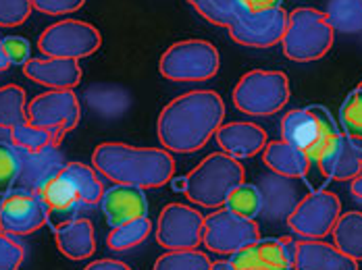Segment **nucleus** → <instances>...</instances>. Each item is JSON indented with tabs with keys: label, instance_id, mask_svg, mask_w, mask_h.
Wrapping results in <instances>:
<instances>
[{
	"label": "nucleus",
	"instance_id": "obj_1",
	"mask_svg": "<svg viewBox=\"0 0 362 270\" xmlns=\"http://www.w3.org/2000/svg\"><path fill=\"white\" fill-rule=\"evenodd\" d=\"M223 123V98L213 90H194L165 104L156 121V135L160 148L175 154H194L215 137Z\"/></svg>",
	"mask_w": 362,
	"mask_h": 270
},
{
	"label": "nucleus",
	"instance_id": "obj_2",
	"mask_svg": "<svg viewBox=\"0 0 362 270\" xmlns=\"http://www.w3.org/2000/svg\"><path fill=\"white\" fill-rule=\"evenodd\" d=\"M92 166L117 185L158 190L175 175V158L165 148H138L121 142L96 146Z\"/></svg>",
	"mask_w": 362,
	"mask_h": 270
},
{
	"label": "nucleus",
	"instance_id": "obj_3",
	"mask_svg": "<svg viewBox=\"0 0 362 270\" xmlns=\"http://www.w3.org/2000/svg\"><path fill=\"white\" fill-rule=\"evenodd\" d=\"M246 181V171L240 160L225 152L209 154L198 162L183 179H180V190L189 202L200 208L217 210L223 208L229 193Z\"/></svg>",
	"mask_w": 362,
	"mask_h": 270
},
{
	"label": "nucleus",
	"instance_id": "obj_4",
	"mask_svg": "<svg viewBox=\"0 0 362 270\" xmlns=\"http://www.w3.org/2000/svg\"><path fill=\"white\" fill-rule=\"evenodd\" d=\"M281 140L300 148L313 166H317L341 135L335 118L321 104L293 109L281 116Z\"/></svg>",
	"mask_w": 362,
	"mask_h": 270
},
{
	"label": "nucleus",
	"instance_id": "obj_5",
	"mask_svg": "<svg viewBox=\"0 0 362 270\" xmlns=\"http://www.w3.org/2000/svg\"><path fill=\"white\" fill-rule=\"evenodd\" d=\"M335 42V32L325 13L300 6L288 13V27L281 39L284 54L293 63H315L323 59Z\"/></svg>",
	"mask_w": 362,
	"mask_h": 270
},
{
	"label": "nucleus",
	"instance_id": "obj_6",
	"mask_svg": "<svg viewBox=\"0 0 362 270\" xmlns=\"http://www.w3.org/2000/svg\"><path fill=\"white\" fill-rule=\"evenodd\" d=\"M290 79L284 71L254 69L233 87V106L248 116L277 115L290 102Z\"/></svg>",
	"mask_w": 362,
	"mask_h": 270
},
{
	"label": "nucleus",
	"instance_id": "obj_7",
	"mask_svg": "<svg viewBox=\"0 0 362 270\" xmlns=\"http://www.w3.org/2000/svg\"><path fill=\"white\" fill-rule=\"evenodd\" d=\"M221 56L215 44L206 39H181L169 46L160 61L158 71L169 81L177 83H200L218 73Z\"/></svg>",
	"mask_w": 362,
	"mask_h": 270
},
{
	"label": "nucleus",
	"instance_id": "obj_8",
	"mask_svg": "<svg viewBox=\"0 0 362 270\" xmlns=\"http://www.w3.org/2000/svg\"><path fill=\"white\" fill-rule=\"evenodd\" d=\"M103 36L98 27L79 19H63L48 25L37 38V48L44 56L81 61L98 52Z\"/></svg>",
	"mask_w": 362,
	"mask_h": 270
},
{
	"label": "nucleus",
	"instance_id": "obj_9",
	"mask_svg": "<svg viewBox=\"0 0 362 270\" xmlns=\"http://www.w3.org/2000/svg\"><path fill=\"white\" fill-rule=\"evenodd\" d=\"M341 214L339 197L329 190H310L290 212L288 227L302 239H325Z\"/></svg>",
	"mask_w": 362,
	"mask_h": 270
},
{
	"label": "nucleus",
	"instance_id": "obj_10",
	"mask_svg": "<svg viewBox=\"0 0 362 270\" xmlns=\"http://www.w3.org/2000/svg\"><path fill=\"white\" fill-rule=\"evenodd\" d=\"M260 239V229L252 219H244L225 206L204 216L202 243L209 252L221 256H233L235 252L252 245Z\"/></svg>",
	"mask_w": 362,
	"mask_h": 270
},
{
	"label": "nucleus",
	"instance_id": "obj_11",
	"mask_svg": "<svg viewBox=\"0 0 362 270\" xmlns=\"http://www.w3.org/2000/svg\"><path fill=\"white\" fill-rule=\"evenodd\" d=\"M79 118L81 104L73 90H48L28 102V121L61 140L79 125Z\"/></svg>",
	"mask_w": 362,
	"mask_h": 270
},
{
	"label": "nucleus",
	"instance_id": "obj_12",
	"mask_svg": "<svg viewBox=\"0 0 362 270\" xmlns=\"http://www.w3.org/2000/svg\"><path fill=\"white\" fill-rule=\"evenodd\" d=\"M204 216L187 204H169L160 210L156 241L165 250H196L202 243Z\"/></svg>",
	"mask_w": 362,
	"mask_h": 270
},
{
	"label": "nucleus",
	"instance_id": "obj_13",
	"mask_svg": "<svg viewBox=\"0 0 362 270\" xmlns=\"http://www.w3.org/2000/svg\"><path fill=\"white\" fill-rule=\"evenodd\" d=\"M286 27H288V13L284 8L262 11V13L244 11L229 27V36L235 44L246 48H273L281 44Z\"/></svg>",
	"mask_w": 362,
	"mask_h": 270
},
{
	"label": "nucleus",
	"instance_id": "obj_14",
	"mask_svg": "<svg viewBox=\"0 0 362 270\" xmlns=\"http://www.w3.org/2000/svg\"><path fill=\"white\" fill-rule=\"evenodd\" d=\"M46 225V212L37 193L13 190L0 202V231L13 237L32 235Z\"/></svg>",
	"mask_w": 362,
	"mask_h": 270
},
{
	"label": "nucleus",
	"instance_id": "obj_15",
	"mask_svg": "<svg viewBox=\"0 0 362 270\" xmlns=\"http://www.w3.org/2000/svg\"><path fill=\"white\" fill-rule=\"evenodd\" d=\"M296 241L291 237H260L231 256L233 270H291Z\"/></svg>",
	"mask_w": 362,
	"mask_h": 270
},
{
	"label": "nucleus",
	"instance_id": "obj_16",
	"mask_svg": "<svg viewBox=\"0 0 362 270\" xmlns=\"http://www.w3.org/2000/svg\"><path fill=\"white\" fill-rule=\"evenodd\" d=\"M36 193L46 212V225L52 229V233L77 219V208L81 206V202L65 171L48 179Z\"/></svg>",
	"mask_w": 362,
	"mask_h": 270
},
{
	"label": "nucleus",
	"instance_id": "obj_17",
	"mask_svg": "<svg viewBox=\"0 0 362 270\" xmlns=\"http://www.w3.org/2000/svg\"><path fill=\"white\" fill-rule=\"evenodd\" d=\"M218 148L235 160H246L260 154L269 142V133L250 121L223 123L215 133Z\"/></svg>",
	"mask_w": 362,
	"mask_h": 270
},
{
	"label": "nucleus",
	"instance_id": "obj_18",
	"mask_svg": "<svg viewBox=\"0 0 362 270\" xmlns=\"http://www.w3.org/2000/svg\"><path fill=\"white\" fill-rule=\"evenodd\" d=\"M323 175V181H352L362 173V142L339 135L327 156L313 166Z\"/></svg>",
	"mask_w": 362,
	"mask_h": 270
},
{
	"label": "nucleus",
	"instance_id": "obj_19",
	"mask_svg": "<svg viewBox=\"0 0 362 270\" xmlns=\"http://www.w3.org/2000/svg\"><path fill=\"white\" fill-rule=\"evenodd\" d=\"M65 164L67 160L61 152V144L50 146L40 152H21V173H19L15 190L36 193L48 179L59 175L65 168Z\"/></svg>",
	"mask_w": 362,
	"mask_h": 270
},
{
	"label": "nucleus",
	"instance_id": "obj_20",
	"mask_svg": "<svg viewBox=\"0 0 362 270\" xmlns=\"http://www.w3.org/2000/svg\"><path fill=\"white\" fill-rule=\"evenodd\" d=\"M296 181L298 179H288V177H279L271 173V175H262L258 183H254L262 197L260 214L267 216V221H279V219L290 216L296 204L302 200Z\"/></svg>",
	"mask_w": 362,
	"mask_h": 270
},
{
	"label": "nucleus",
	"instance_id": "obj_21",
	"mask_svg": "<svg viewBox=\"0 0 362 270\" xmlns=\"http://www.w3.org/2000/svg\"><path fill=\"white\" fill-rule=\"evenodd\" d=\"M291 270H358V262L323 239L296 241Z\"/></svg>",
	"mask_w": 362,
	"mask_h": 270
},
{
	"label": "nucleus",
	"instance_id": "obj_22",
	"mask_svg": "<svg viewBox=\"0 0 362 270\" xmlns=\"http://www.w3.org/2000/svg\"><path fill=\"white\" fill-rule=\"evenodd\" d=\"M23 75L48 90H73L81 81V65L71 59L42 56L23 65Z\"/></svg>",
	"mask_w": 362,
	"mask_h": 270
},
{
	"label": "nucleus",
	"instance_id": "obj_23",
	"mask_svg": "<svg viewBox=\"0 0 362 270\" xmlns=\"http://www.w3.org/2000/svg\"><path fill=\"white\" fill-rule=\"evenodd\" d=\"M103 212L107 216V223L112 227L125 225L136 219L148 216V197L144 190L132 188V185H112L110 190H105L103 195Z\"/></svg>",
	"mask_w": 362,
	"mask_h": 270
},
{
	"label": "nucleus",
	"instance_id": "obj_24",
	"mask_svg": "<svg viewBox=\"0 0 362 270\" xmlns=\"http://www.w3.org/2000/svg\"><path fill=\"white\" fill-rule=\"evenodd\" d=\"M260 154H262V162L267 164V168L279 177L306 179L313 171V162L308 160V156L300 148L288 144L286 140L267 142V146Z\"/></svg>",
	"mask_w": 362,
	"mask_h": 270
},
{
	"label": "nucleus",
	"instance_id": "obj_25",
	"mask_svg": "<svg viewBox=\"0 0 362 270\" xmlns=\"http://www.w3.org/2000/svg\"><path fill=\"white\" fill-rule=\"evenodd\" d=\"M54 241L59 252L69 260H86L96 252V233L88 219H73L54 231Z\"/></svg>",
	"mask_w": 362,
	"mask_h": 270
},
{
	"label": "nucleus",
	"instance_id": "obj_26",
	"mask_svg": "<svg viewBox=\"0 0 362 270\" xmlns=\"http://www.w3.org/2000/svg\"><path fill=\"white\" fill-rule=\"evenodd\" d=\"M331 237L333 245L341 254H346L354 262H362V212H341L331 231Z\"/></svg>",
	"mask_w": 362,
	"mask_h": 270
},
{
	"label": "nucleus",
	"instance_id": "obj_27",
	"mask_svg": "<svg viewBox=\"0 0 362 270\" xmlns=\"http://www.w3.org/2000/svg\"><path fill=\"white\" fill-rule=\"evenodd\" d=\"M63 171L71 179L81 206H96V204L103 202L105 183L100 181L94 166H88L83 162H67Z\"/></svg>",
	"mask_w": 362,
	"mask_h": 270
},
{
	"label": "nucleus",
	"instance_id": "obj_28",
	"mask_svg": "<svg viewBox=\"0 0 362 270\" xmlns=\"http://www.w3.org/2000/svg\"><path fill=\"white\" fill-rule=\"evenodd\" d=\"M323 13L335 34H362V0H327Z\"/></svg>",
	"mask_w": 362,
	"mask_h": 270
},
{
	"label": "nucleus",
	"instance_id": "obj_29",
	"mask_svg": "<svg viewBox=\"0 0 362 270\" xmlns=\"http://www.w3.org/2000/svg\"><path fill=\"white\" fill-rule=\"evenodd\" d=\"M28 121V94L23 87L8 83L0 85V129L13 131Z\"/></svg>",
	"mask_w": 362,
	"mask_h": 270
},
{
	"label": "nucleus",
	"instance_id": "obj_30",
	"mask_svg": "<svg viewBox=\"0 0 362 270\" xmlns=\"http://www.w3.org/2000/svg\"><path fill=\"white\" fill-rule=\"evenodd\" d=\"M187 2L202 19L227 30L244 13L242 0H187Z\"/></svg>",
	"mask_w": 362,
	"mask_h": 270
},
{
	"label": "nucleus",
	"instance_id": "obj_31",
	"mask_svg": "<svg viewBox=\"0 0 362 270\" xmlns=\"http://www.w3.org/2000/svg\"><path fill=\"white\" fill-rule=\"evenodd\" d=\"M8 140L21 152H40V150L61 144V137H57L48 129L32 125L30 121H25V123L17 125L13 131H8Z\"/></svg>",
	"mask_w": 362,
	"mask_h": 270
},
{
	"label": "nucleus",
	"instance_id": "obj_32",
	"mask_svg": "<svg viewBox=\"0 0 362 270\" xmlns=\"http://www.w3.org/2000/svg\"><path fill=\"white\" fill-rule=\"evenodd\" d=\"M150 235H152V223L148 216H144V219H136L125 225L112 227L107 235V245L112 252H127L144 243Z\"/></svg>",
	"mask_w": 362,
	"mask_h": 270
},
{
	"label": "nucleus",
	"instance_id": "obj_33",
	"mask_svg": "<svg viewBox=\"0 0 362 270\" xmlns=\"http://www.w3.org/2000/svg\"><path fill=\"white\" fill-rule=\"evenodd\" d=\"M213 262L204 252L196 250H167L152 270H211Z\"/></svg>",
	"mask_w": 362,
	"mask_h": 270
},
{
	"label": "nucleus",
	"instance_id": "obj_34",
	"mask_svg": "<svg viewBox=\"0 0 362 270\" xmlns=\"http://www.w3.org/2000/svg\"><path fill=\"white\" fill-rule=\"evenodd\" d=\"M225 208L244 216V219H256L260 214V208H262V197L260 192L254 183H242L238 185L233 192L229 193L227 202H225Z\"/></svg>",
	"mask_w": 362,
	"mask_h": 270
},
{
	"label": "nucleus",
	"instance_id": "obj_35",
	"mask_svg": "<svg viewBox=\"0 0 362 270\" xmlns=\"http://www.w3.org/2000/svg\"><path fill=\"white\" fill-rule=\"evenodd\" d=\"M341 133L362 142V87H354L339 109Z\"/></svg>",
	"mask_w": 362,
	"mask_h": 270
},
{
	"label": "nucleus",
	"instance_id": "obj_36",
	"mask_svg": "<svg viewBox=\"0 0 362 270\" xmlns=\"http://www.w3.org/2000/svg\"><path fill=\"white\" fill-rule=\"evenodd\" d=\"M21 173V152L11 142H0V195L15 190Z\"/></svg>",
	"mask_w": 362,
	"mask_h": 270
},
{
	"label": "nucleus",
	"instance_id": "obj_37",
	"mask_svg": "<svg viewBox=\"0 0 362 270\" xmlns=\"http://www.w3.org/2000/svg\"><path fill=\"white\" fill-rule=\"evenodd\" d=\"M34 11L32 0H0V27L23 25Z\"/></svg>",
	"mask_w": 362,
	"mask_h": 270
},
{
	"label": "nucleus",
	"instance_id": "obj_38",
	"mask_svg": "<svg viewBox=\"0 0 362 270\" xmlns=\"http://www.w3.org/2000/svg\"><path fill=\"white\" fill-rule=\"evenodd\" d=\"M25 260V247L17 237L0 231V270H19Z\"/></svg>",
	"mask_w": 362,
	"mask_h": 270
},
{
	"label": "nucleus",
	"instance_id": "obj_39",
	"mask_svg": "<svg viewBox=\"0 0 362 270\" xmlns=\"http://www.w3.org/2000/svg\"><path fill=\"white\" fill-rule=\"evenodd\" d=\"M2 48H4V54H6L11 65L23 67L32 59V46H30L28 39L21 38V36H6V38H2Z\"/></svg>",
	"mask_w": 362,
	"mask_h": 270
},
{
	"label": "nucleus",
	"instance_id": "obj_40",
	"mask_svg": "<svg viewBox=\"0 0 362 270\" xmlns=\"http://www.w3.org/2000/svg\"><path fill=\"white\" fill-rule=\"evenodd\" d=\"M34 11L50 15V17H63V15H71L75 11H79L86 0H32Z\"/></svg>",
	"mask_w": 362,
	"mask_h": 270
},
{
	"label": "nucleus",
	"instance_id": "obj_41",
	"mask_svg": "<svg viewBox=\"0 0 362 270\" xmlns=\"http://www.w3.org/2000/svg\"><path fill=\"white\" fill-rule=\"evenodd\" d=\"M281 2L284 0H242V6L244 11H250V13H262V11L281 8Z\"/></svg>",
	"mask_w": 362,
	"mask_h": 270
},
{
	"label": "nucleus",
	"instance_id": "obj_42",
	"mask_svg": "<svg viewBox=\"0 0 362 270\" xmlns=\"http://www.w3.org/2000/svg\"><path fill=\"white\" fill-rule=\"evenodd\" d=\"M83 270H132L125 262L112 260V258H103V260H94L90 262Z\"/></svg>",
	"mask_w": 362,
	"mask_h": 270
},
{
	"label": "nucleus",
	"instance_id": "obj_43",
	"mask_svg": "<svg viewBox=\"0 0 362 270\" xmlns=\"http://www.w3.org/2000/svg\"><path fill=\"white\" fill-rule=\"evenodd\" d=\"M350 192H352V195H354L356 200H361L362 202V173L356 179L350 181Z\"/></svg>",
	"mask_w": 362,
	"mask_h": 270
},
{
	"label": "nucleus",
	"instance_id": "obj_44",
	"mask_svg": "<svg viewBox=\"0 0 362 270\" xmlns=\"http://www.w3.org/2000/svg\"><path fill=\"white\" fill-rule=\"evenodd\" d=\"M8 67H11V63H8V59H6V54H4V48H2V38H0V73H4Z\"/></svg>",
	"mask_w": 362,
	"mask_h": 270
},
{
	"label": "nucleus",
	"instance_id": "obj_45",
	"mask_svg": "<svg viewBox=\"0 0 362 270\" xmlns=\"http://www.w3.org/2000/svg\"><path fill=\"white\" fill-rule=\"evenodd\" d=\"M211 270H233V266H231L229 260H218V262H213Z\"/></svg>",
	"mask_w": 362,
	"mask_h": 270
},
{
	"label": "nucleus",
	"instance_id": "obj_46",
	"mask_svg": "<svg viewBox=\"0 0 362 270\" xmlns=\"http://www.w3.org/2000/svg\"><path fill=\"white\" fill-rule=\"evenodd\" d=\"M358 87H362V81H361V83H358Z\"/></svg>",
	"mask_w": 362,
	"mask_h": 270
}]
</instances>
